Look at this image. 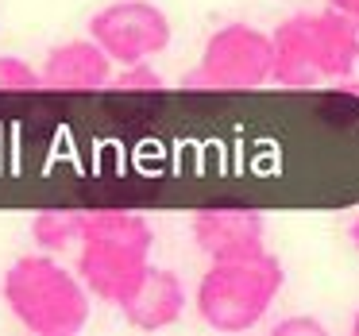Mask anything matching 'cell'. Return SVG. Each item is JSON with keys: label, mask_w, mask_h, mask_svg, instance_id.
<instances>
[{"label": "cell", "mask_w": 359, "mask_h": 336, "mask_svg": "<svg viewBox=\"0 0 359 336\" xmlns=\"http://www.w3.org/2000/svg\"><path fill=\"white\" fill-rule=\"evenodd\" d=\"M274 86L317 89L325 81H348L359 66V20L348 12H297L271 32Z\"/></svg>", "instance_id": "6da1fadb"}, {"label": "cell", "mask_w": 359, "mask_h": 336, "mask_svg": "<svg viewBox=\"0 0 359 336\" xmlns=\"http://www.w3.org/2000/svg\"><path fill=\"white\" fill-rule=\"evenodd\" d=\"M12 317L35 336H74L89 321V286L70 274L50 251L20 255L0 282Z\"/></svg>", "instance_id": "7a4b0ae2"}, {"label": "cell", "mask_w": 359, "mask_h": 336, "mask_svg": "<svg viewBox=\"0 0 359 336\" xmlns=\"http://www.w3.org/2000/svg\"><path fill=\"white\" fill-rule=\"evenodd\" d=\"M282 282H286V271L271 251L209 263L194 294L197 317L217 332H248L266 317L274 297L282 294Z\"/></svg>", "instance_id": "3957f363"}, {"label": "cell", "mask_w": 359, "mask_h": 336, "mask_svg": "<svg viewBox=\"0 0 359 336\" xmlns=\"http://www.w3.org/2000/svg\"><path fill=\"white\" fill-rule=\"evenodd\" d=\"M274 81V39L251 24H224L205 39L197 66L182 78L194 93H255Z\"/></svg>", "instance_id": "277c9868"}, {"label": "cell", "mask_w": 359, "mask_h": 336, "mask_svg": "<svg viewBox=\"0 0 359 336\" xmlns=\"http://www.w3.org/2000/svg\"><path fill=\"white\" fill-rule=\"evenodd\" d=\"M89 35L109 51L116 66H135L147 62L151 55H163L170 47V16L151 0H116L93 12Z\"/></svg>", "instance_id": "5b68a950"}, {"label": "cell", "mask_w": 359, "mask_h": 336, "mask_svg": "<svg viewBox=\"0 0 359 336\" xmlns=\"http://www.w3.org/2000/svg\"><path fill=\"white\" fill-rule=\"evenodd\" d=\"M189 232L209 263L251 259L266 251V220L255 205H205L194 213Z\"/></svg>", "instance_id": "8992f818"}, {"label": "cell", "mask_w": 359, "mask_h": 336, "mask_svg": "<svg viewBox=\"0 0 359 336\" xmlns=\"http://www.w3.org/2000/svg\"><path fill=\"white\" fill-rule=\"evenodd\" d=\"M151 267V248L120 240H81L78 274L97 302L124 305Z\"/></svg>", "instance_id": "52a82bcc"}, {"label": "cell", "mask_w": 359, "mask_h": 336, "mask_svg": "<svg viewBox=\"0 0 359 336\" xmlns=\"http://www.w3.org/2000/svg\"><path fill=\"white\" fill-rule=\"evenodd\" d=\"M112 66L116 62L93 35L58 43L43 62V89H50V93H97V89L112 86Z\"/></svg>", "instance_id": "ba28073f"}, {"label": "cell", "mask_w": 359, "mask_h": 336, "mask_svg": "<svg viewBox=\"0 0 359 336\" xmlns=\"http://www.w3.org/2000/svg\"><path fill=\"white\" fill-rule=\"evenodd\" d=\"M124 321L132 328L143 332H158V328H170L174 321L186 313V286L170 267H147L143 282L135 286V294L120 305Z\"/></svg>", "instance_id": "9c48e42d"}, {"label": "cell", "mask_w": 359, "mask_h": 336, "mask_svg": "<svg viewBox=\"0 0 359 336\" xmlns=\"http://www.w3.org/2000/svg\"><path fill=\"white\" fill-rule=\"evenodd\" d=\"M81 240H120V243H140L151 248L155 232L140 213H124V209H93L86 213V232Z\"/></svg>", "instance_id": "30bf717a"}, {"label": "cell", "mask_w": 359, "mask_h": 336, "mask_svg": "<svg viewBox=\"0 0 359 336\" xmlns=\"http://www.w3.org/2000/svg\"><path fill=\"white\" fill-rule=\"evenodd\" d=\"M81 232H86V213L81 209H43L32 220V240L50 255L66 251L70 243H81Z\"/></svg>", "instance_id": "8fae6325"}, {"label": "cell", "mask_w": 359, "mask_h": 336, "mask_svg": "<svg viewBox=\"0 0 359 336\" xmlns=\"http://www.w3.org/2000/svg\"><path fill=\"white\" fill-rule=\"evenodd\" d=\"M35 89H43V70H32L16 55H0V93H35Z\"/></svg>", "instance_id": "7c38bea8"}, {"label": "cell", "mask_w": 359, "mask_h": 336, "mask_svg": "<svg viewBox=\"0 0 359 336\" xmlns=\"http://www.w3.org/2000/svg\"><path fill=\"white\" fill-rule=\"evenodd\" d=\"M112 89H124V93H158V89H163V78H158L147 62H135V66H124V70L112 78Z\"/></svg>", "instance_id": "4fadbf2b"}, {"label": "cell", "mask_w": 359, "mask_h": 336, "mask_svg": "<svg viewBox=\"0 0 359 336\" xmlns=\"http://www.w3.org/2000/svg\"><path fill=\"white\" fill-rule=\"evenodd\" d=\"M274 336H325V325L317 317H286L274 325Z\"/></svg>", "instance_id": "5bb4252c"}, {"label": "cell", "mask_w": 359, "mask_h": 336, "mask_svg": "<svg viewBox=\"0 0 359 336\" xmlns=\"http://www.w3.org/2000/svg\"><path fill=\"white\" fill-rule=\"evenodd\" d=\"M328 8L348 12V16H355V20H359V0H328Z\"/></svg>", "instance_id": "9a60e30c"}, {"label": "cell", "mask_w": 359, "mask_h": 336, "mask_svg": "<svg viewBox=\"0 0 359 336\" xmlns=\"http://www.w3.org/2000/svg\"><path fill=\"white\" fill-rule=\"evenodd\" d=\"M348 240L355 243V251H359V209H355V217H351V224H348Z\"/></svg>", "instance_id": "2e32d148"}, {"label": "cell", "mask_w": 359, "mask_h": 336, "mask_svg": "<svg viewBox=\"0 0 359 336\" xmlns=\"http://www.w3.org/2000/svg\"><path fill=\"white\" fill-rule=\"evenodd\" d=\"M351 332L359 336V313H355V317H351Z\"/></svg>", "instance_id": "e0dca14e"}]
</instances>
